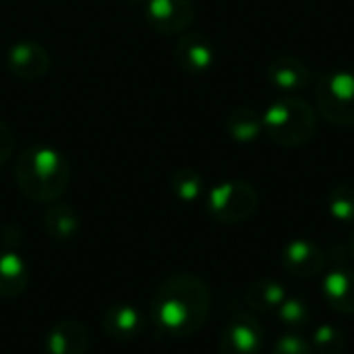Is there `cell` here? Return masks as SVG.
Listing matches in <instances>:
<instances>
[{
    "label": "cell",
    "instance_id": "obj_1",
    "mask_svg": "<svg viewBox=\"0 0 354 354\" xmlns=\"http://www.w3.org/2000/svg\"><path fill=\"white\" fill-rule=\"evenodd\" d=\"M212 309L207 284L195 274H172L153 292L149 319L164 338H189L197 334Z\"/></svg>",
    "mask_w": 354,
    "mask_h": 354
},
{
    "label": "cell",
    "instance_id": "obj_2",
    "mask_svg": "<svg viewBox=\"0 0 354 354\" xmlns=\"http://www.w3.org/2000/svg\"><path fill=\"white\" fill-rule=\"evenodd\" d=\"M15 180L21 193L37 203L56 201L68 187L71 168L66 158L46 145H33L19 153Z\"/></svg>",
    "mask_w": 354,
    "mask_h": 354
},
{
    "label": "cell",
    "instance_id": "obj_3",
    "mask_svg": "<svg viewBox=\"0 0 354 354\" xmlns=\"http://www.w3.org/2000/svg\"><path fill=\"white\" fill-rule=\"evenodd\" d=\"M263 118V133L282 147H301L315 137L317 131V112L315 108L292 95L274 100Z\"/></svg>",
    "mask_w": 354,
    "mask_h": 354
},
{
    "label": "cell",
    "instance_id": "obj_4",
    "mask_svg": "<svg viewBox=\"0 0 354 354\" xmlns=\"http://www.w3.org/2000/svg\"><path fill=\"white\" fill-rule=\"evenodd\" d=\"M319 114L338 127H354V71L340 68L319 77L315 85Z\"/></svg>",
    "mask_w": 354,
    "mask_h": 354
},
{
    "label": "cell",
    "instance_id": "obj_5",
    "mask_svg": "<svg viewBox=\"0 0 354 354\" xmlns=\"http://www.w3.org/2000/svg\"><path fill=\"white\" fill-rule=\"evenodd\" d=\"M259 207V195L245 180H224L209 189L205 197L207 214L222 224L247 222Z\"/></svg>",
    "mask_w": 354,
    "mask_h": 354
},
{
    "label": "cell",
    "instance_id": "obj_6",
    "mask_svg": "<svg viewBox=\"0 0 354 354\" xmlns=\"http://www.w3.org/2000/svg\"><path fill=\"white\" fill-rule=\"evenodd\" d=\"M195 4L193 0H147L145 17L151 29L164 35L183 33L195 21Z\"/></svg>",
    "mask_w": 354,
    "mask_h": 354
},
{
    "label": "cell",
    "instance_id": "obj_7",
    "mask_svg": "<svg viewBox=\"0 0 354 354\" xmlns=\"http://www.w3.org/2000/svg\"><path fill=\"white\" fill-rule=\"evenodd\" d=\"M266 332L257 317L236 313L224 328L220 338V354H259Z\"/></svg>",
    "mask_w": 354,
    "mask_h": 354
},
{
    "label": "cell",
    "instance_id": "obj_8",
    "mask_svg": "<svg viewBox=\"0 0 354 354\" xmlns=\"http://www.w3.org/2000/svg\"><path fill=\"white\" fill-rule=\"evenodd\" d=\"M282 266L297 278H313L326 268V253L309 239H295L282 251Z\"/></svg>",
    "mask_w": 354,
    "mask_h": 354
},
{
    "label": "cell",
    "instance_id": "obj_9",
    "mask_svg": "<svg viewBox=\"0 0 354 354\" xmlns=\"http://www.w3.org/2000/svg\"><path fill=\"white\" fill-rule=\"evenodd\" d=\"M6 64L12 75L23 81H33L50 71V54L37 41H19L10 46L6 54Z\"/></svg>",
    "mask_w": 354,
    "mask_h": 354
},
{
    "label": "cell",
    "instance_id": "obj_10",
    "mask_svg": "<svg viewBox=\"0 0 354 354\" xmlns=\"http://www.w3.org/2000/svg\"><path fill=\"white\" fill-rule=\"evenodd\" d=\"M176 64L193 75L205 73L216 60V48L203 33H185L174 48Z\"/></svg>",
    "mask_w": 354,
    "mask_h": 354
},
{
    "label": "cell",
    "instance_id": "obj_11",
    "mask_svg": "<svg viewBox=\"0 0 354 354\" xmlns=\"http://www.w3.org/2000/svg\"><path fill=\"white\" fill-rule=\"evenodd\" d=\"M102 326L112 340L131 342L145 330V315L135 305H112L104 311Z\"/></svg>",
    "mask_w": 354,
    "mask_h": 354
},
{
    "label": "cell",
    "instance_id": "obj_12",
    "mask_svg": "<svg viewBox=\"0 0 354 354\" xmlns=\"http://www.w3.org/2000/svg\"><path fill=\"white\" fill-rule=\"evenodd\" d=\"M268 81L282 91H301L311 83V71L307 64L295 56L282 54L268 64Z\"/></svg>",
    "mask_w": 354,
    "mask_h": 354
},
{
    "label": "cell",
    "instance_id": "obj_13",
    "mask_svg": "<svg viewBox=\"0 0 354 354\" xmlns=\"http://www.w3.org/2000/svg\"><path fill=\"white\" fill-rule=\"evenodd\" d=\"M324 301L338 313L354 315V272L346 268H336L326 274L322 282Z\"/></svg>",
    "mask_w": 354,
    "mask_h": 354
},
{
    "label": "cell",
    "instance_id": "obj_14",
    "mask_svg": "<svg viewBox=\"0 0 354 354\" xmlns=\"http://www.w3.org/2000/svg\"><path fill=\"white\" fill-rule=\"evenodd\" d=\"M89 346V332L79 322H58L46 338L50 354H85Z\"/></svg>",
    "mask_w": 354,
    "mask_h": 354
},
{
    "label": "cell",
    "instance_id": "obj_15",
    "mask_svg": "<svg viewBox=\"0 0 354 354\" xmlns=\"http://www.w3.org/2000/svg\"><path fill=\"white\" fill-rule=\"evenodd\" d=\"M27 282H29V270L27 263L21 259V255L12 251H0V297L15 299L23 295Z\"/></svg>",
    "mask_w": 354,
    "mask_h": 354
},
{
    "label": "cell",
    "instance_id": "obj_16",
    "mask_svg": "<svg viewBox=\"0 0 354 354\" xmlns=\"http://www.w3.org/2000/svg\"><path fill=\"white\" fill-rule=\"evenodd\" d=\"M224 127L236 143H253L263 133V118L257 110L249 106H239L228 112Z\"/></svg>",
    "mask_w": 354,
    "mask_h": 354
},
{
    "label": "cell",
    "instance_id": "obj_17",
    "mask_svg": "<svg viewBox=\"0 0 354 354\" xmlns=\"http://www.w3.org/2000/svg\"><path fill=\"white\" fill-rule=\"evenodd\" d=\"M286 297H288L286 295V288L278 280H272V278H261V280L253 282L247 288V292H245L247 305L251 309L263 311V313L276 311Z\"/></svg>",
    "mask_w": 354,
    "mask_h": 354
},
{
    "label": "cell",
    "instance_id": "obj_18",
    "mask_svg": "<svg viewBox=\"0 0 354 354\" xmlns=\"http://www.w3.org/2000/svg\"><path fill=\"white\" fill-rule=\"evenodd\" d=\"M44 226H46V232L52 239H56V241H68L79 230V216H77V212L71 205L56 203V205H52L46 212Z\"/></svg>",
    "mask_w": 354,
    "mask_h": 354
},
{
    "label": "cell",
    "instance_id": "obj_19",
    "mask_svg": "<svg viewBox=\"0 0 354 354\" xmlns=\"http://www.w3.org/2000/svg\"><path fill=\"white\" fill-rule=\"evenodd\" d=\"M170 189L176 195V199L185 201V203H193L197 201L203 191H205V180L197 170L191 168H183L176 170L170 178Z\"/></svg>",
    "mask_w": 354,
    "mask_h": 354
},
{
    "label": "cell",
    "instance_id": "obj_20",
    "mask_svg": "<svg viewBox=\"0 0 354 354\" xmlns=\"http://www.w3.org/2000/svg\"><path fill=\"white\" fill-rule=\"evenodd\" d=\"M276 315L282 326L290 330H301L311 322V307L301 297H286L282 305L276 309Z\"/></svg>",
    "mask_w": 354,
    "mask_h": 354
},
{
    "label": "cell",
    "instance_id": "obj_21",
    "mask_svg": "<svg viewBox=\"0 0 354 354\" xmlns=\"http://www.w3.org/2000/svg\"><path fill=\"white\" fill-rule=\"evenodd\" d=\"M328 212L342 224H354V187L338 185L328 195Z\"/></svg>",
    "mask_w": 354,
    "mask_h": 354
},
{
    "label": "cell",
    "instance_id": "obj_22",
    "mask_svg": "<svg viewBox=\"0 0 354 354\" xmlns=\"http://www.w3.org/2000/svg\"><path fill=\"white\" fill-rule=\"evenodd\" d=\"M311 346L315 354H344L346 351V336L340 328L324 324L315 328L311 336Z\"/></svg>",
    "mask_w": 354,
    "mask_h": 354
},
{
    "label": "cell",
    "instance_id": "obj_23",
    "mask_svg": "<svg viewBox=\"0 0 354 354\" xmlns=\"http://www.w3.org/2000/svg\"><path fill=\"white\" fill-rule=\"evenodd\" d=\"M272 354H315L309 340L299 334H284L276 340Z\"/></svg>",
    "mask_w": 354,
    "mask_h": 354
},
{
    "label": "cell",
    "instance_id": "obj_24",
    "mask_svg": "<svg viewBox=\"0 0 354 354\" xmlns=\"http://www.w3.org/2000/svg\"><path fill=\"white\" fill-rule=\"evenodd\" d=\"M15 133L12 129L0 120V166H4L8 162V158L12 156V149H15Z\"/></svg>",
    "mask_w": 354,
    "mask_h": 354
},
{
    "label": "cell",
    "instance_id": "obj_25",
    "mask_svg": "<svg viewBox=\"0 0 354 354\" xmlns=\"http://www.w3.org/2000/svg\"><path fill=\"white\" fill-rule=\"evenodd\" d=\"M348 251H351V257H353V261H354V230H353V234H351V245H348Z\"/></svg>",
    "mask_w": 354,
    "mask_h": 354
},
{
    "label": "cell",
    "instance_id": "obj_26",
    "mask_svg": "<svg viewBox=\"0 0 354 354\" xmlns=\"http://www.w3.org/2000/svg\"><path fill=\"white\" fill-rule=\"evenodd\" d=\"M129 2H133V4H143V2H147V0H129Z\"/></svg>",
    "mask_w": 354,
    "mask_h": 354
}]
</instances>
